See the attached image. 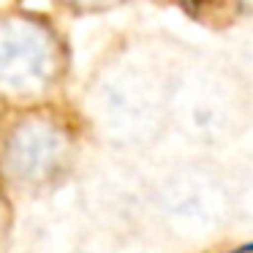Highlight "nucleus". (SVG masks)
<instances>
[{"label": "nucleus", "instance_id": "f257e3e1", "mask_svg": "<svg viewBox=\"0 0 253 253\" xmlns=\"http://www.w3.org/2000/svg\"><path fill=\"white\" fill-rule=\"evenodd\" d=\"M93 115L115 139L142 142L155 131L161 117L155 82L144 68L133 63H117L95 84Z\"/></svg>", "mask_w": 253, "mask_h": 253}, {"label": "nucleus", "instance_id": "f03ea898", "mask_svg": "<svg viewBox=\"0 0 253 253\" xmlns=\"http://www.w3.org/2000/svg\"><path fill=\"white\" fill-rule=\"evenodd\" d=\"M60 52L52 33L28 17L0 19V93L30 98L52 87Z\"/></svg>", "mask_w": 253, "mask_h": 253}, {"label": "nucleus", "instance_id": "7ed1b4c3", "mask_svg": "<svg viewBox=\"0 0 253 253\" xmlns=\"http://www.w3.org/2000/svg\"><path fill=\"white\" fill-rule=\"evenodd\" d=\"M71 142L68 133L52 120H22L6 139V174L19 188H41L66 171Z\"/></svg>", "mask_w": 253, "mask_h": 253}, {"label": "nucleus", "instance_id": "20e7f679", "mask_svg": "<svg viewBox=\"0 0 253 253\" xmlns=\"http://www.w3.org/2000/svg\"><path fill=\"white\" fill-rule=\"evenodd\" d=\"M207 188L199 177H174L164 188V210L177 223L202 226L212 220V202L207 196Z\"/></svg>", "mask_w": 253, "mask_h": 253}, {"label": "nucleus", "instance_id": "39448f33", "mask_svg": "<svg viewBox=\"0 0 253 253\" xmlns=\"http://www.w3.org/2000/svg\"><path fill=\"white\" fill-rule=\"evenodd\" d=\"M196 22L210 28H226L237 19V0H171Z\"/></svg>", "mask_w": 253, "mask_h": 253}, {"label": "nucleus", "instance_id": "423d86ee", "mask_svg": "<svg viewBox=\"0 0 253 253\" xmlns=\"http://www.w3.org/2000/svg\"><path fill=\"white\" fill-rule=\"evenodd\" d=\"M74 3H79V6H95V3H104V0H74Z\"/></svg>", "mask_w": 253, "mask_h": 253}, {"label": "nucleus", "instance_id": "0eeeda50", "mask_svg": "<svg viewBox=\"0 0 253 253\" xmlns=\"http://www.w3.org/2000/svg\"><path fill=\"white\" fill-rule=\"evenodd\" d=\"M0 210H3V207H0ZM0 226H3V212H0Z\"/></svg>", "mask_w": 253, "mask_h": 253}]
</instances>
